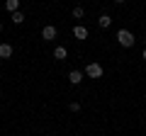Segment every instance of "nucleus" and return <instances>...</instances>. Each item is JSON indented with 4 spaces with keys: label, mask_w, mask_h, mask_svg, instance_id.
I'll return each instance as SVG.
<instances>
[{
    "label": "nucleus",
    "mask_w": 146,
    "mask_h": 136,
    "mask_svg": "<svg viewBox=\"0 0 146 136\" xmlns=\"http://www.w3.org/2000/svg\"><path fill=\"white\" fill-rule=\"evenodd\" d=\"M117 42H119L124 49H131L136 39H134V34H131L129 29H119V32H117Z\"/></svg>",
    "instance_id": "nucleus-1"
},
{
    "label": "nucleus",
    "mask_w": 146,
    "mask_h": 136,
    "mask_svg": "<svg viewBox=\"0 0 146 136\" xmlns=\"http://www.w3.org/2000/svg\"><path fill=\"white\" fill-rule=\"evenodd\" d=\"M85 75L88 78H102V66L100 63H88L85 66Z\"/></svg>",
    "instance_id": "nucleus-2"
},
{
    "label": "nucleus",
    "mask_w": 146,
    "mask_h": 136,
    "mask_svg": "<svg viewBox=\"0 0 146 136\" xmlns=\"http://www.w3.org/2000/svg\"><path fill=\"white\" fill-rule=\"evenodd\" d=\"M42 37L46 39V42H54V39H56V27H54V24H46V27L42 29Z\"/></svg>",
    "instance_id": "nucleus-3"
},
{
    "label": "nucleus",
    "mask_w": 146,
    "mask_h": 136,
    "mask_svg": "<svg viewBox=\"0 0 146 136\" xmlns=\"http://www.w3.org/2000/svg\"><path fill=\"white\" fill-rule=\"evenodd\" d=\"M73 37H76V39H88V29H85L83 24L73 27Z\"/></svg>",
    "instance_id": "nucleus-4"
},
{
    "label": "nucleus",
    "mask_w": 146,
    "mask_h": 136,
    "mask_svg": "<svg viewBox=\"0 0 146 136\" xmlns=\"http://www.w3.org/2000/svg\"><path fill=\"white\" fill-rule=\"evenodd\" d=\"M68 80H71V85H78L80 80H83V73H80V71H71V73H68Z\"/></svg>",
    "instance_id": "nucleus-5"
},
{
    "label": "nucleus",
    "mask_w": 146,
    "mask_h": 136,
    "mask_svg": "<svg viewBox=\"0 0 146 136\" xmlns=\"http://www.w3.org/2000/svg\"><path fill=\"white\" fill-rule=\"evenodd\" d=\"M12 56V46L10 44H0V58H10Z\"/></svg>",
    "instance_id": "nucleus-6"
},
{
    "label": "nucleus",
    "mask_w": 146,
    "mask_h": 136,
    "mask_svg": "<svg viewBox=\"0 0 146 136\" xmlns=\"http://www.w3.org/2000/svg\"><path fill=\"white\" fill-rule=\"evenodd\" d=\"M66 56H68V51H66L63 46H56V49H54V58H56V61H63Z\"/></svg>",
    "instance_id": "nucleus-7"
},
{
    "label": "nucleus",
    "mask_w": 146,
    "mask_h": 136,
    "mask_svg": "<svg viewBox=\"0 0 146 136\" xmlns=\"http://www.w3.org/2000/svg\"><path fill=\"white\" fill-rule=\"evenodd\" d=\"M5 10L17 12V10H20V0H5Z\"/></svg>",
    "instance_id": "nucleus-8"
},
{
    "label": "nucleus",
    "mask_w": 146,
    "mask_h": 136,
    "mask_svg": "<svg viewBox=\"0 0 146 136\" xmlns=\"http://www.w3.org/2000/svg\"><path fill=\"white\" fill-rule=\"evenodd\" d=\"M98 24L102 27V29H107V27L112 24V17H110V15H100V20H98Z\"/></svg>",
    "instance_id": "nucleus-9"
},
{
    "label": "nucleus",
    "mask_w": 146,
    "mask_h": 136,
    "mask_svg": "<svg viewBox=\"0 0 146 136\" xmlns=\"http://www.w3.org/2000/svg\"><path fill=\"white\" fill-rule=\"evenodd\" d=\"M12 22H15V24H22V22H25V15H22L20 10H17V12H12Z\"/></svg>",
    "instance_id": "nucleus-10"
},
{
    "label": "nucleus",
    "mask_w": 146,
    "mask_h": 136,
    "mask_svg": "<svg viewBox=\"0 0 146 136\" xmlns=\"http://www.w3.org/2000/svg\"><path fill=\"white\" fill-rule=\"evenodd\" d=\"M73 17H76V20H80V17H83V7H80V5L73 7Z\"/></svg>",
    "instance_id": "nucleus-11"
},
{
    "label": "nucleus",
    "mask_w": 146,
    "mask_h": 136,
    "mask_svg": "<svg viewBox=\"0 0 146 136\" xmlns=\"http://www.w3.org/2000/svg\"><path fill=\"white\" fill-rule=\"evenodd\" d=\"M115 3H117V5H122V3H124V0H115Z\"/></svg>",
    "instance_id": "nucleus-12"
},
{
    "label": "nucleus",
    "mask_w": 146,
    "mask_h": 136,
    "mask_svg": "<svg viewBox=\"0 0 146 136\" xmlns=\"http://www.w3.org/2000/svg\"><path fill=\"white\" fill-rule=\"evenodd\" d=\"M144 63H146V49H144Z\"/></svg>",
    "instance_id": "nucleus-13"
},
{
    "label": "nucleus",
    "mask_w": 146,
    "mask_h": 136,
    "mask_svg": "<svg viewBox=\"0 0 146 136\" xmlns=\"http://www.w3.org/2000/svg\"><path fill=\"white\" fill-rule=\"evenodd\" d=\"M0 32H3V22H0Z\"/></svg>",
    "instance_id": "nucleus-14"
}]
</instances>
